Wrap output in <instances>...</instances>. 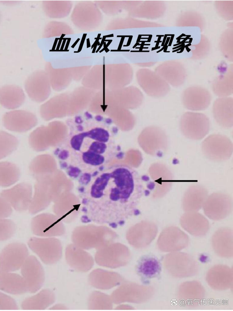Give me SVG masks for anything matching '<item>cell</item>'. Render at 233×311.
Listing matches in <instances>:
<instances>
[{
  "instance_id": "cell-1",
  "label": "cell",
  "mask_w": 233,
  "mask_h": 311,
  "mask_svg": "<svg viewBox=\"0 0 233 311\" xmlns=\"http://www.w3.org/2000/svg\"><path fill=\"white\" fill-rule=\"evenodd\" d=\"M115 135L105 131L70 135L64 144L67 157L70 163L76 159H78L77 162L80 159L81 168L83 166L89 170V168L91 172L98 170L120 151L115 143Z\"/></svg>"
},
{
  "instance_id": "cell-2",
  "label": "cell",
  "mask_w": 233,
  "mask_h": 311,
  "mask_svg": "<svg viewBox=\"0 0 233 311\" xmlns=\"http://www.w3.org/2000/svg\"><path fill=\"white\" fill-rule=\"evenodd\" d=\"M201 149L208 159L215 162L228 160L233 152V144L225 135L218 134L210 135L202 141Z\"/></svg>"
},
{
  "instance_id": "cell-3",
  "label": "cell",
  "mask_w": 233,
  "mask_h": 311,
  "mask_svg": "<svg viewBox=\"0 0 233 311\" xmlns=\"http://www.w3.org/2000/svg\"><path fill=\"white\" fill-rule=\"evenodd\" d=\"M208 118L203 113L188 111L181 116L180 127L182 135L192 140H201L208 134L210 128Z\"/></svg>"
},
{
  "instance_id": "cell-4",
  "label": "cell",
  "mask_w": 233,
  "mask_h": 311,
  "mask_svg": "<svg viewBox=\"0 0 233 311\" xmlns=\"http://www.w3.org/2000/svg\"><path fill=\"white\" fill-rule=\"evenodd\" d=\"M232 200L227 194L219 192L208 196L203 206L205 214L211 219L219 220L228 217L233 207Z\"/></svg>"
},
{
  "instance_id": "cell-5",
  "label": "cell",
  "mask_w": 233,
  "mask_h": 311,
  "mask_svg": "<svg viewBox=\"0 0 233 311\" xmlns=\"http://www.w3.org/2000/svg\"><path fill=\"white\" fill-rule=\"evenodd\" d=\"M51 85L48 76L42 71H36L29 75L25 83V91L33 101L42 102L49 97Z\"/></svg>"
},
{
  "instance_id": "cell-6",
  "label": "cell",
  "mask_w": 233,
  "mask_h": 311,
  "mask_svg": "<svg viewBox=\"0 0 233 311\" xmlns=\"http://www.w3.org/2000/svg\"><path fill=\"white\" fill-rule=\"evenodd\" d=\"M27 249L20 244H13L4 248L0 255V272H12L21 268L29 256Z\"/></svg>"
},
{
  "instance_id": "cell-7",
  "label": "cell",
  "mask_w": 233,
  "mask_h": 311,
  "mask_svg": "<svg viewBox=\"0 0 233 311\" xmlns=\"http://www.w3.org/2000/svg\"><path fill=\"white\" fill-rule=\"evenodd\" d=\"M21 275L25 282L27 292L35 293L42 286L45 280L44 269L37 258L29 256L21 268Z\"/></svg>"
},
{
  "instance_id": "cell-8",
  "label": "cell",
  "mask_w": 233,
  "mask_h": 311,
  "mask_svg": "<svg viewBox=\"0 0 233 311\" xmlns=\"http://www.w3.org/2000/svg\"><path fill=\"white\" fill-rule=\"evenodd\" d=\"M211 96L204 87L198 86L189 87L184 90L182 96V104L186 109L193 111L203 110L209 106Z\"/></svg>"
},
{
  "instance_id": "cell-9",
  "label": "cell",
  "mask_w": 233,
  "mask_h": 311,
  "mask_svg": "<svg viewBox=\"0 0 233 311\" xmlns=\"http://www.w3.org/2000/svg\"><path fill=\"white\" fill-rule=\"evenodd\" d=\"M180 222L184 229L195 237L205 235L210 228L208 220L197 211L185 212L181 216Z\"/></svg>"
},
{
  "instance_id": "cell-10",
  "label": "cell",
  "mask_w": 233,
  "mask_h": 311,
  "mask_svg": "<svg viewBox=\"0 0 233 311\" xmlns=\"http://www.w3.org/2000/svg\"><path fill=\"white\" fill-rule=\"evenodd\" d=\"M212 112L216 122L221 127L230 128L233 126V99L219 97L214 101Z\"/></svg>"
},
{
  "instance_id": "cell-11",
  "label": "cell",
  "mask_w": 233,
  "mask_h": 311,
  "mask_svg": "<svg viewBox=\"0 0 233 311\" xmlns=\"http://www.w3.org/2000/svg\"><path fill=\"white\" fill-rule=\"evenodd\" d=\"M208 196V191L203 186L199 184L190 186L183 196V210L185 212H198L203 207Z\"/></svg>"
},
{
  "instance_id": "cell-12",
  "label": "cell",
  "mask_w": 233,
  "mask_h": 311,
  "mask_svg": "<svg viewBox=\"0 0 233 311\" xmlns=\"http://www.w3.org/2000/svg\"><path fill=\"white\" fill-rule=\"evenodd\" d=\"M30 248L44 263L54 264L59 261L62 256L61 248L58 244L48 241L31 242Z\"/></svg>"
},
{
  "instance_id": "cell-13",
  "label": "cell",
  "mask_w": 233,
  "mask_h": 311,
  "mask_svg": "<svg viewBox=\"0 0 233 311\" xmlns=\"http://www.w3.org/2000/svg\"><path fill=\"white\" fill-rule=\"evenodd\" d=\"M65 258L68 265L79 272H87L94 265L93 259L90 254L74 247H69L66 249Z\"/></svg>"
},
{
  "instance_id": "cell-14",
  "label": "cell",
  "mask_w": 233,
  "mask_h": 311,
  "mask_svg": "<svg viewBox=\"0 0 233 311\" xmlns=\"http://www.w3.org/2000/svg\"><path fill=\"white\" fill-rule=\"evenodd\" d=\"M3 121L5 125L11 128H23L31 127L37 121L36 116L29 111L15 110L6 113Z\"/></svg>"
},
{
  "instance_id": "cell-15",
  "label": "cell",
  "mask_w": 233,
  "mask_h": 311,
  "mask_svg": "<svg viewBox=\"0 0 233 311\" xmlns=\"http://www.w3.org/2000/svg\"><path fill=\"white\" fill-rule=\"evenodd\" d=\"M25 96L23 90L14 85H8L0 89V103L4 108L8 109H16L24 103Z\"/></svg>"
},
{
  "instance_id": "cell-16",
  "label": "cell",
  "mask_w": 233,
  "mask_h": 311,
  "mask_svg": "<svg viewBox=\"0 0 233 311\" xmlns=\"http://www.w3.org/2000/svg\"><path fill=\"white\" fill-rule=\"evenodd\" d=\"M0 289L7 293L20 295L27 292L22 275L12 272H0Z\"/></svg>"
},
{
  "instance_id": "cell-17",
  "label": "cell",
  "mask_w": 233,
  "mask_h": 311,
  "mask_svg": "<svg viewBox=\"0 0 233 311\" xmlns=\"http://www.w3.org/2000/svg\"><path fill=\"white\" fill-rule=\"evenodd\" d=\"M55 300L53 293L51 290L44 289L36 294L24 300L21 304L24 309H45L53 303Z\"/></svg>"
},
{
  "instance_id": "cell-18",
  "label": "cell",
  "mask_w": 233,
  "mask_h": 311,
  "mask_svg": "<svg viewBox=\"0 0 233 311\" xmlns=\"http://www.w3.org/2000/svg\"><path fill=\"white\" fill-rule=\"evenodd\" d=\"M212 88L214 94L219 97H228L232 94V71H226L217 77L213 81Z\"/></svg>"
},
{
  "instance_id": "cell-19",
  "label": "cell",
  "mask_w": 233,
  "mask_h": 311,
  "mask_svg": "<svg viewBox=\"0 0 233 311\" xmlns=\"http://www.w3.org/2000/svg\"><path fill=\"white\" fill-rule=\"evenodd\" d=\"M111 273L101 269H97L89 274V282L91 285L97 289H107L114 284L115 279Z\"/></svg>"
},
{
  "instance_id": "cell-20",
  "label": "cell",
  "mask_w": 233,
  "mask_h": 311,
  "mask_svg": "<svg viewBox=\"0 0 233 311\" xmlns=\"http://www.w3.org/2000/svg\"><path fill=\"white\" fill-rule=\"evenodd\" d=\"M160 76L168 84L175 87L182 85L187 76L184 70L180 67L165 70L161 72Z\"/></svg>"
},
{
  "instance_id": "cell-21",
  "label": "cell",
  "mask_w": 233,
  "mask_h": 311,
  "mask_svg": "<svg viewBox=\"0 0 233 311\" xmlns=\"http://www.w3.org/2000/svg\"><path fill=\"white\" fill-rule=\"evenodd\" d=\"M158 261L155 258L147 257L142 259L138 267L139 272L146 277H150L156 275L159 270Z\"/></svg>"
},
{
  "instance_id": "cell-22",
  "label": "cell",
  "mask_w": 233,
  "mask_h": 311,
  "mask_svg": "<svg viewBox=\"0 0 233 311\" xmlns=\"http://www.w3.org/2000/svg\"><path fill=\"white\" fill-rule=\"evenodd\" d=\"M109 297L99 291H94L90 295L88 302V308L92 309H104L110 306Z\"/></svg>"
},
{
  "instance_id": "cell-23",
  "label": "cell",
  "mask_w": 233,
  "mask_h": 311,
  "mask_svg": "<svg viewBox=\"0 0 233 311\" xmlns=\"http://www.w3.org/2000/svg\"><path fill=\"white\" fill-rule=\"evenodd\" d=\"M18 309L16 302L13 299L0 292V309Z\"/></svg>"
},
{
  "instance_id": "cell-24",
  "label": "cell",
  "mask_w": 233,
  "mask_h": 311,
  "mask_svg": "<svg viewBox=\"0 0 233 311\" xmlns=\"http://www.w3.org/2000/svg\"><path fill=\"white\" fill-rule=\"evenodd\" d=\"M101 34H99L98 35L97 38H95L96 39V41H95L93 44L92 45L91 47V49L93 48V50L92 52V53H94L96 50L97 45H98V43L99 42V40L100 39Z\"/></svg>"
},
{
  "instance_id": "cell-25",
  "label": "cell",
  "mask_w": 233,
  "mask_h": 311,
  "mask_svg": "<svg viewBox=\"0 0 233 311\" xmlns=\"http://www.w3.org/2000/svg\"><path fill=\"white\" fill-rule=\"evenodd\" d=\"M86 35L87 34H83L78 50L77 51H74V53H79L81 51Z\"/></svg>"
},
{
  "instance_id": "cell-26",
  "label": "cell",
  "mask_w": 233,
  "mask_h": 311,
  "mask_svg": "<svg viewBox=\"0 0 233 311\" xmlns=\"http://www.w3.org/2000/svg\"><path fill=\"white\" fill-rule=\"evenodd\" d=\"M106 38V37L105 36H103V37L102 38V41H101V43L100 44V45L99 47L98 48L97 50L96 51V53H97L99 50L102 47V45L103 44V43H104V42Z\"/></svg>"
},
{
  "instance_id": "cell-27",
  "label": "cell",
  "mask_w": 233,
  "mask_h": 311,
  "mask_svg": "<svg viewBox=\"0 0 233 311\" xmlns=\"http://www.w3.org/2000/svg\"><path fill=\"white\" fill-rule=\"evenodd\" d=\"M66 308L64 306H62V305H57L54 306V307H52V308H51V309H64Z\"/></svg>"
},
{
  "instance_id": "cell-28",
  "label": "cell",
  "mask_w": 233,
  "mask_h": 311,
  "mask_svg": "<svg viewBox=\"0 0 233 311\" xmlns=\"http://www.w3.org/2000/svg\"><path fill=\"white\" fill-rule=\"evenodd\" d=\"M124 37H122L117 50H120L121 48L122 47V46L123 42V41L124 40Z\"/></svg>"
},
{
  "instance_id": "cell-29",
  "label": "cell",
  "mask_w": 233,
  "mask_h": 311,
  "mask_svg": "<svg viewBox=\"0 0 233 311\" xmlns=\"http://www.w3.org/2000/svg\"><path fill=\"white\" fill-rule=\"evenodd\" d=\"M106 42H104V43H103V46H104V48H104V50H105V51H106V52L107 53V52H108V51H109V50H108V49L107 48V47H106Z\"/></svg>"
},
{
  "instance_id": "cell-30",
  "label": "cell",
  "mask_w": 233,
  "mask_h": 311,
  "mask_svg": "<svg viewBox=\"0 0 233 311\" xmlns=\"http://www.w3.org/2000/svg\"><path fill=\"white\" fill-rule=\"evenodd\" d=\"M79 40L80 39L78 38L75 41V42L74 43V44L72 45V46H71V47L73 48L75 47V46L76 45V44L79 42Z\"/></svg>"
},
{
  "instance_id": "cell-31",
  "label": "cell",
  "mask_w": 233,
  "mask_h": 311,
  "mask_svg": "<svg viewBox=\"0 0 233 311\" xmlns=\"http://www.w3.org/2000/svg\"><path fill=\"white\" fill-rule=\"evenodd\" d=\"M87 48H89L90 46V43L89 38L87 39Z\"/></svg>"
},
{
  "instance_id": "cell-32",
  "label": "cell",
  "mask_w": 233,
  "mask_h": 311,
  "mask_svg": "<svg viewBox=\"0 0 233 311\" xmlns=\"http://www.w3.org/2000/svg\"><path fill=\"white\" fill-rule=\"evenodd\" d=\"M149 51H131V52H149Z\"/></svg>"
},
{
  "instance_id": "cell-33",
  "label": "cell",
  "mask_w": 233,
  "mask_h": 311,
  "mask_svg": "<svg viewBox=\"0 0 233 311\" xmlns=\"http://www.w3.org/2000/svg\"><path fill=\"white\" fill-rule=\"evenodd\" d=\"M129 50H111V51H128Z\"/></svg>"
},
{
  "instance_id": "cell-34",
  "label": "cell",
  "mask_w": 233,
  "mask_h": 311,
  "mask_svg": "<svg viewBox=\"0 0 233 311\" xmlns=\"http://www.w3.org/2000/svg\"><path fill=\"white\" fill-rule=\"evenodd\" d=\"M112 40H110L108 41V43H107L106 45V47H107L112 42Z\"/></svg>"
},
{
  "instance_id": "cell-35",
  "label": "cell",
  "mask_w": 233,
  "mask_h": 311,
  "mask_svg": "<svg viewBox=\"0 0 233 311\" xmlns=\"http://www.w3.org/2000/svg\"><path fill=\"white\" fill-rule=\"evenodd\" d=\"M106 36V37H113V34H111V35H107V36Z\"/></svg>"
},
{
  "instance_id": "cell-36",
  "label": "cell",
  "mask_w": 233,
  "mask_h": 311,
  "mask_svg": "<svg viewBox=\"0 0 233 311\" xmlns=\"http://www.w3.org/2000/svg\"><path fill=\"white\" fill-rule=\"evenodd\" d=\"M104 50V49L103 48L101 50L99 51L100 53H101Z\"/></svg>"
}]
</instances>
